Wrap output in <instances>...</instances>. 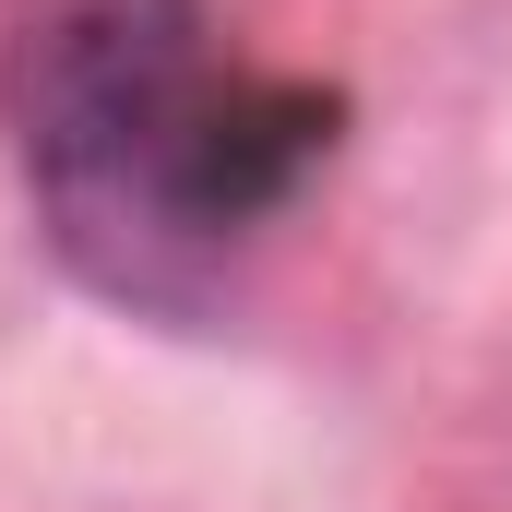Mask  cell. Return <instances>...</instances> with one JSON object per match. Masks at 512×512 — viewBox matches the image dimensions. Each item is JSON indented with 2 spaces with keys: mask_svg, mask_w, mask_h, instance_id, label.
I'll use <instances>...</instances> for the list:
<instances>
[{
  "mask_svg": "<svg viewBox=\"0 0 512 512\" xmlns=\"http://www.w3.org/2000/svg\"><path fill=\"white\" fill-rule=\"evenodd\" d=\"M0 96L60 251L120 298H191L334 155V96L227 72L203 0H24Z\"/></svg>",
  "mask_w": 512,
  "mask_h": 512,
  "instance_id": "obj_1",
  "label": "cell"
}]
</instances>
